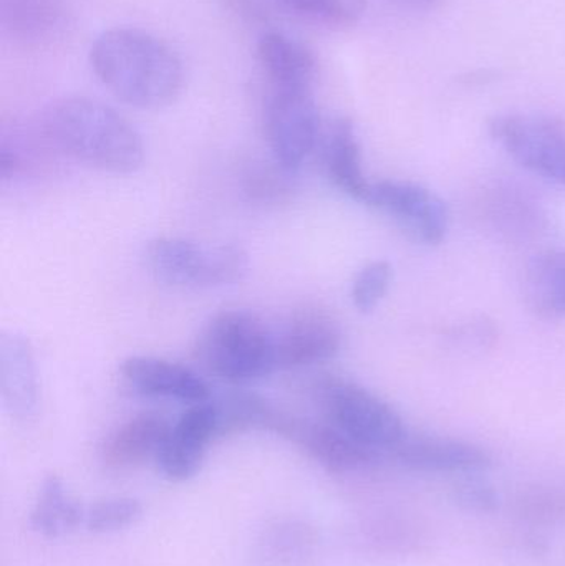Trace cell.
Listing matches in <instances>:
<instances>
[{
  "instance_id": "obj_1",
  "label": "cell",
  "mask_w": 565,
  "mask_h": 566,
  "mask_svg": "<svg viewBox=\"0 0 565 566\" xmlns=\"http://www.w3.org/2000/svg\"><path fill=\"white\" fill-rule=\"evenodd\" d=\"M90 63L102 85L135 108H165L176 102L185 85L181 59L145 30H105L90 50Z\"/></svg>"
},
{
  "instance_id": "obj_2",
  "label": "cell",
  "mask_w": 565,
  "mask_h": 566,
  "mask_svg": "<svg viewBox=\"0 0 565 566\" xmlns=\"http://www.w3.org/2000/svg\"><path fill=\"white\" fill-rule=\"evenodd\" d=\"M42 133L60 151L102 171L129 175L145 161L138 129L98 99L70 96L52 103L43 113Z\"/></svg>"
},
{
  "instance_id": "obj_3",
  "label": "cell",
  "mask_w": 565,
  "mask_h": 566,
  "mask_svg": "<svg viewBox=\"0 0 565 566\" xmlns=\"http://www.w3.org/2000/svg\"><path fill=\"white\" fill-rule=\"evenodd\" d=\"M198 356L209 373L231 385L258 381L279 369L274 329L245 310L216 315L199 336Z\"/></svg>"
},
{
  "instance_id": "obj_4",
  "label": "cell",
  "mask_w": 565,
  "mask_h": 566,
  "mask_svg": "<svg viewBox=\"0 0 565 566\" xmlns=\"http://www.w3.org/2000/svg\"><path fill=\"white\" fill-rule=\"evenodd\" d=\"M146 259L159 281L182 289L232 285L249 271L248 252L239 245H205L179 238L149 242Z\"/></svg>"
},
{
  "instance_id": "obj_5",
  "label": "cell",
  "mask_w": 565,
  "mask_h": 566,
  "mask_svg": "<svg viewBox=\"0 0 565 566\" xmlns=\"http://www.w3.org/2000/svg\"><path fill=\"white\" fill-rule=\"evenodd\" d=\"M318 399L331 424L380 455L391 454L407 436L398 412L355 382L327 379Z\"/></svg>"
},
{
  "instance_id": "obj_6",
  "label": "cell",
  "mask_w": 565,
  "mask_h": 566,
  "mask_svg": "<svg viewBox=\"0 0 565 566\" xmlns=\"http://www.w3.org/2000/svg\"><path fill=\"white\" fill-rule=\"evenodd\" d=\"M490 133L523 168L565 186V126L546 116L503 115Z\"/></svg>"
},
{
  "instance_id": "obj_7",
  "label": "cell",
  "mask_w": 565,
  "mask_h": 566,
  "mask_svg": "<svg viewBox=\"0 0 565 566\" xmlns=\"http://www.w3.org/2000/svg\"><path fill=\"white\" fill-rule=\"evenodd\" d=\"M265 135L275 163L294 171L317 143V105L311 88H272L265 105Z\"/></svg>"
},
{
  "instance_id": "obj_8",
  "label": "cell",
  "mask_w": 565,
  "mask_h": 566,
  "mask_svg": "<svg viewBox=\"0 0 565 566\" xmlns=\"http://www.w3.org/2000/svg\"><path fill=\"white\" fill-rule=\"evenodd\" d=\"M367 205L387 212L417 241L438 245L448 231L447 205L430 189L415 182H372Z\"/></svg>"
},
{
  "instance_id": "obj_9",
  "label": "cell",
  "mask_w": 565,
  "mask_h": 566,
  "mask_svg": "<svg viewBox=\"0 0 565 566\" xmlns=\"http://www.w3.org/2000/svg\"><path fill=\"white\" fill-rule=\"evenodd\" d=\"M218 436V418L212 401L189 406L171 426L159 452L156 461L159 471L175 482L195 478L201 469L209 444Z\"/></svg>"
},
{
  "instance_id": "obj_10",
  "label": "cell",
  "mask_w": 565,
  "mask_h": 566,
  "mask_svg": "<svg viewBox=\"0 0 565 566\" xmlns=\"http://www.w3.org/2000/svg\"><path fill=\"white\" fill-rule=\"evenodd\" d=\"M73 15L66 0H0L3 35L20 49L43 50L69 35Z\"/></svg>"
},
{
  "instance_id": "obj_11",
  "label": "cell",
  "mask_w": 565,
  "mask_h": 566,
  "mask_svg": "<svg viewBox=\"0 0 565 566\" xmlns=\"http://www.w3.org/2000/svg\"><path fill=\"white\" fill-rule=\"evenodd\" d=\"M123 381L143 398L199 405L211 401L208 382L186 366L155 356H132L123 361Z\"/></svg>"
},
{
  "instance_id": "obj_12",
  "label": "cell",
  "mask_w": 565,
  "mask_h": 566,
  "mask_svg": "<svg viewBox=\"0 0 565 566\" xmlns=\"http://www.w3.org/2000/svg\"><path fill=\"white\" fill-rule=\"evenodd\" d=\"M279 432L294 439L315 462L335 474L364 471L381 459L378 452L365 448L328 421L302 422L284 418Z\"/></svg>"
},
{
  "instance_id": "obj_13",
  "label": "cell",
  "mask_w": 565,
  "mask_h": 566,
  "mask_svg": "<svg viewBox=\"0 0 565 566\" xmlns=\"http://www.w3.org/2000/svg\"><path fill=\"white\" fill-rule=\"evenodd\" d=\"M275 346L279 369L321 365L341 352L342 332L331 316L305 312L275 332Z\"/></svg>"
},
{
  "instance_id": "obj_14",
  "label": "cell",
  "mask_w": 565,
  "mask_h": 566,
  "mask_svg": "<svg viewBox=\"0 0 565 566\" xmlns=\"http://www.w3.org/2000/svg\"><path fill=\"white\" fill-rule=\"evenodd\" d=\"M391 455L405 468L435 474H470L491 465V455L484 449L435 436L407 434Z\"/></svg>"
},
{
  "instance_id": "obj_15",
  "label": "cell",
  "mask_w": 565,
  "mask_h": 566,
  "mask_svg": "<svg viewBox=\"0 0 565 566\" xmlns=\"http://www.w3.org/2000/svg\"><path fill=\"white\" fill-rule=\"evenodd\" d=\"M0 396L17 419H29L39 408V375L29 339L20 333L0 336Z\"/></svg>"
},
{
  "instance_id": "obj_16",
  "label": "cell",
  "mask_w": 565,
  "mask_h": 566,
  "mask_svg": "<svg viewBox=\"0 0 565 566\" xmlns=\"http://www.w3.org/2000/svg\"><path fill=\"white\" fill-rule=\"evenodd\" d=\"M171 426L156 412L133 416L106 439L102 449L103 464L113 471H125L158 461Z\"/></svg>"
},
{
  "instance_id": "obj_17",
  "label": "cell",
  "mask_w": 565,
  "mask_h": 566,
  "mask_svg": "<svg viewBox=\"0 0 565 566\" xmlns=\"http://www.w3.org/2000/svg\"><path fill=\"white\" fill-rule=\"evenodd\" d=\"M258 55L272 88H312L317 62L297 40L281 32H265L259 40Z\"/></svg>"
},
{
  "instance_id": "obj_18",
  "label": "cell",
  "mask_w": 565,
  "mask_h": 566,
  "mask_svg": "<svg viewBox=\"0 0 565 566\" xmlns=\"http://www.w3.org/2000/svg\"><path fill=\"white\" fill-rule=\"evenodd\" d=\"M325 168L328 178L345 195L367 205L372 182L367 181L362 168L360 145L350 119L335 122L325 143Z\"/></svg>"
},
{
  "instance_id": "obj_19",
  "label": "cell",
  "mask_w": 565,
  "mask_h": 566,
  "mask_svg": "<svg viewBox=\"0 0 565 566\" xmlns=\"http://www.w3.org/2000/svg\"><path fill=\"white\" fill-rule=\"evenodd\" d=\"M86 507L69 491L59 475L43 481L30 512V525L45 538H59L85 525Z\"/></svg>"
},
{
  "instance_id": "obj_20",
  "label": "cell",
  "mask_w": 565,
  "mask_h": 566,
  "mask_svg": "<svg viewBox=\"0 0 565 566\" xmlns=\"http://www.w3.org/2000/svg\"><path fill=\"white\" fill-rule=\"evenodd\" d=\"M218 418V434H234L248 429H272L278 431L282 416L278 415L265 399L251 392H232L219 401H212Z\"/></svg>"
},
{
  "instance_id": "obj_21",
  "label": "cell",
  "mask_w": 565,
  "mask_h": 566,
  "mask_svg": "<svg viewBox=\"0 0 565 566\" xmlns=\"http://www.w3.org/2000/svg\"><path fill=\"white\" fill-rule=\"evenodd\" d=\"M527 286L537 312L565 316V254L551 252L534 259L527 271Z\"/></svg>"
},
{
  "instance_id": "obj_22",
  "label": "cell",
  "mask_w": 565,
  "mask_h": 566,
  "mask_svg": "<svg viewBox=\"0 0 565 566\" xmlns=\"http://www.w3.org/2000/svg\"><path fill=\"white\" fill-rule=\"evenodd\" d=\"M284 9L325 27L354 25L364 15L365 0H279Z\"/></svg>"
},
{
  "instance_id": "obj_23",
  "label": "cell",
  "mask_w": 565,
  "mask_h": 566,
  "mask_svg": "<svg viewBox=\"0 0 565 566\" xmlns=\"http://www.w3.org/2000/svg\"><path fill=\"white\" fill-rule=\"evenodd\" d=\"M143 505L133 497H109L86 507L85 527L93 534H115L142 518Z\"/></svg>"
},
{
  "instance_id": "obj_24",
  "label": "cell",
  "mask_w": 565,
  "mask_h": 566,
  "mask_svg": "<svg viewBox=\"0 0 565 566\" xmlns=\"http://www.w3.org/2000/svg\"><path fill=\"white\" fill-rule=\"evenodd\" d=\"M394 269L387 261H375L365 265L352 285V302L362 313H370L387 295Z\"/></svg>"
},
{
  "instance_id": "obj_25",
  "label": "cell",
  "mask_w": 565,
  "mask_h": 566,
  "mask_svg": "<svg viewBox=\"0 0 565 566\" xmlns=\"http://www.w3.org/2000/svg\"><path fill=\"white\" fill-rule=\"evenodd\" d=\"M458 504L467 507L468 511L493 512L500 505V497L493 488L480 482H470V484L460 485L457 489Z\"/></svg>"
},
{
  "instance_id": "obj_26",
  "label": "cell",
  "mask_w": 565,
  "mask_h": 566,
  "mask_svg": "<svg viewBox=\"0 0 565 566\" xmlns=\"http://www.w3.org/2000/svg\"><path fill=\"white\" fill-rule=\"evenodd\" d=\"M405 6L417 7V9H427V7L433 6L437 0H400Z\"/></svg>"
}]
</instances>
